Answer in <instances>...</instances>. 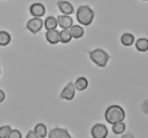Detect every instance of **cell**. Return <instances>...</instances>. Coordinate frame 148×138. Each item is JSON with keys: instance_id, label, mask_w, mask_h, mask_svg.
<instances>
[{"instance_id": "cell-15", "label": "cell", "mask_w": 148, "mask_h": 138, "mask_svg": "<svg viewBox=\"0 0 148 138\" xmlns=\"http://www.w3.org/2000/svg\"><path fill=\"white\" fill-rule=\"evenodd\" d=\"M72 39V35L70 33V29H62L59 33V41L62 43H69Z\"/></svg>"}, {"instance_id": "cell-23", "label": "cell", "mask_w": 148, "mask_h": 138, "mask_svg": "<svg viewBox=\"0 0 148 138\" xmlns=\"http://www.w3.org/2000/svg\"><path fill=\"white\" fill-rule=\"evenodd\" d=\"M27 138H38V135L34 131H29L27 134Z\"/></svg>"}, {"instance_id": "cell-22", "label": "cell", "mask_w": 148, "mask_h": 138, "mask_svg": "<svg viewBox=\"0 0 148 138\" xmlns=\"http://www.w3.org/2000/svg\"><path fill=\"white\" fill-rule=\"evenodd\" d=\"M8 138H22V134L18 130H11Z\"/></svg>"}, {"instance_id": "cell-18", "label": "cell", "mask_w": 148, "mask_h": 138, "mask_svg": "<svg viewBox=\"0 0 148 138\" xmlns=\"http://www.w3.org/2000/svg\"><path fill=\"white\" fill-rule=\"evenodd\" d=\"M11 42V36L10 34L5 31V30H1L0 31V45L1 46H5Z\"/></svg>"}, {"instance_id": "cell-10", "label": "cell", "mask_w": 148, "mask_h": 138, "mask_svg": "<svg viewBox=\"0 0 148 138\" xmlns=\"http://www.w3.org/2000/svg\"><path fill=\"white\" fill-rule=\"evenodd\" d=\"M57 6H58V8H59L60 11L62 12L63 14H66V15H70L74 12L73 6H72L70 2H68V1H64V0H59V1L57 2Z\"/></svg>"}, {"instance_id": "cell-7", "label": "cell", "mask_w": 148, "mask_h": 138, "mask_svg": "<svg viewBox=\"0 0 148 138\" xmlns=\"http://www.w3.org/2000/svg\"><path fill=\"white\" fill-rule=\"evenodd\" d=\"M30 14L34 17H42L45 14V7L40 2L34 3L30 6Z\"/></svg>"}, {"instance_id": "cell-2", "label": "cell", "mask_w": 148, "mask_h": 138, "mask_svg": "<svg viewBox=\"0 0 148 138\" xmlns=\"http://www.w3.org/2000/svg\"><path fill=\"white\" fill-rule=\"evenodd\" d=\"M76 19L79 24L89 26L95 19V12L89 6H81L76 11Z\"/></svg>"}, {"instance_id": "cell-27", "label": "cell", "mask_w": 148, "mask_h": 138, "mask_svg": "<svg viewBox=\"0 0 148 138\" xmlns=\"http://www.w3.org/2000/svg\"><path fill=\"white\" fill-rule=\"evenodd\" d=\"M144 1H147V0H144Z\"/></svg>"}, {"instance_id": "cell-9", "label": "cell", "mask_w": 148, "mask_h": 138, "mask_svg": "<svg viewBox=\"0 0 148 138\" xmlns=\"http://www.w3.org/2000/svg\"><path fill=\"white\" fill-rule=\"evenodd\" d=\"M48 137L49 138H70L71 135L68 133L67 130L60 128V127H56V128H53L52 131L49 132Z\"/></svg>"}, {"instance_id": "cell-1", "label": "cell", "mask_w": 148, "mask_h": 138, "mask_svg": "<svg viewBox=\"0 0 148 138\" xmlns=\"http://www.w3.org/2000/svg\"><path fill=\"white\" fill-rule=\"evenodd\" d=\"M125 118H126V112L118 105H113L111 107H108L105 111V120L110 124L123 121Z\"/></svg>"}, {"instance_id": "cell-13", "label": "cell", "mask_w": 148, "mask_h": 138, "mask_svg": "<svg viewBox=\"0 0 148 138\" xmlns=\"http://www.w3.org/2000/svg\"><path fill=\"white\" fill-rule=\"evenodd\" d=\"M44 27L46 28V30H51V29H56V27L58 26L57 24V19L54 17V16H48L46 17V19L43 23Z\"/></svg>"}, {"instance_id": "cell-26", "label": "cell", "mask_w": 148, "mask_h": 138, "mask_svg": "<svg viewBox=\"0 0 148 138\" xmlns=\"http://www.w3.org/2000/svg\"><path fill=\"white\" fill-rule=\"evenodd\" d=\"M0 76H1V68H0Z\"/></svg>"}, {"instance_id": "cell-20", "label": "cell", "mask_w": 148, "mask_h": 138, "mask_svg": "<svg viewBox=\"0 0 148 138\" xmlns=\"http://www.w3.org/2000/svg\"><path fill=\"white\" fill-rule=\"evenodd\" d=\"M112 131L117 135L122 134L123 132L126 131V124L123 123L122 121H120V122H116V123L113 124V128H112Z\"/></svg>"}, {"instance_id": "cell-25", "label": "cell", "mask_w": 148, "mask_h": 138, "mask_svg": "<svg viewBox=\"0 0 148 138\" xmlns=\"http://www.w3.org/2000/svg\"><path fill=\"white\" fill-rule=\"evenodd\" d=\"M123 137H133V135H123Z\"/></svg>"}, {"instance_id": "cell-19", "label": "cell", "mask_w": 148, "mask_h": 138, "mask_svg": "<svg viewBox=\"0 0 148 138\" xmlns=\"http://www.w3.org/2000/svg\"><path fill=\"white\" fill-rule=\"evenodd\" d=\"M121 43L126 46H130L134 43V36L132 34H123L121 36Z\"/></svg>"}, {"instance_id": "cell-24", "label": "cell", "mask_w": 148, "mask_h": 138, "mask_svg": "<svg viewBox=\"0 0 148 138\" xmlns=\"http://www.w3.org/2000/svg\"><path fill=\"white\" fill-rule=\"evenodd\" d=\"M4 98H5V94L2 90H0V103H2L4 101Z\"/></svg>"}, {"instance_id": "cell-17", "label": "cell", "mask_w": 148, "mask_h": 138, "mask_svg": "<svg viewBox=\"0 0 148 138\" xmlns=\"http://www.w3.org/2000/svg\"><path fill=\"white\" fill-rule=\"evenodd\" d=\"M135 46L140 52H146L148 50V39H146V38L138 39L135 43Z\"/></svg>"}, {"instance_id": "cell-5", "label": "cell", "mask_w": 148, "mask_h": 138, "mask_svg": "<svg viewBox=\"0 0 148 138\" xmlns=\"http://www.w3.org/2000/svg\"><path fill=\"white\" fill-rule=\"evenodd\" d=\"M75 91H76V89L74 86V83H68L62 92L60 93V98L66 99V101H72L75 96Z\"/></svg>"}, {"instance_id": "cell-6", "label": "cell", "mask_w": 148, "mask_h": 138, "mask_svg": "<svg viewBox=\"0 0 148 138\" xmlns=\"http://www.w3.org/2000/svg\"><path fill=\"white\" fill-rule=\"evenodd\" d=\"M91 135L95 138H105L108 137V127L103 125V124H96L95 126L91 128Z\"/></svg>"}, {"instance_id": "cell-21", "label": "cell", "mask_w": 148, "mask_h": 138, "mask_svg": "<svg viewBox=\"0 0 148 138\" xmlns=\"http://www.w3.org/2000/svg\"><path fill=\"white\" fill-rule=\"evenodd\" d=\"M10 132H11V126L10 125L1 126L0 127V138H8Z\"/></svg>"}, {"instance_id": "cell-4", "label": "cell", "mask_w": 148, "mask_h": 138, "mask_svg": "<svg viewBox=\"0 0 148 138\" xmlns=\"http://www.w3.org/2000/svg\"><path fill=\"white\" fill-rule=\"evenodd\" d=\"M43 19L41 17H34L27 22L26 28L32 34H38L43 27Z\"/></svg>"}, {"instance_id": "cell-11", "label": "cell", "mask_w": 148, "mask_h": 138, "mask_svg": "<svg viewBox=\"0 0 148 138\" xmlns=\"http://www.w3.org/2000/svg\"><path fill=\"white\" fill-rule=\"evenodd\" d=\"M46 40H47L51 44H57L59 42V31L57 29H51L47 30L45 34Z\"/></svg>"}, {"instance_id": "cell-3", "label": "cell", "mask_w": 148, "mask_h": 138, "mask_svg": "<svg viewBox=\"0 0 148 138\" xmlns=\"http://www.w3.org/2000/svg\"><path fill=\"white\" fill-rule=\"evenodd\" d=\"M90 58L99 67H105L110 60V55L101 49H96L90 52Z\"/></svg>"}, {"instance_id": "cell-14", "label": "cell", "mask_w": 148, "mask_h": 138, "mask_svg": "<svg viewBox=\"0 0 148 138\" xmlns=\"http://www.w3.org/2000/svg\"><path fill=\"white\" fill-rule=\"evenodd\" d=\"M74 86L77 91H84L88 86V81H87V79L85 77H79L78 79H76V81L74 83Z\"/></svg>"}, {"instance_id": "cell-8", "label": "cell", "mask_w": 148, "mask_h": 138, "mask_svg": "<svg viewBox=\"0 0 148 138\" xmlns=\"http://www.w3.org/2000/svg\"><path fill=\"white\" fill-rule=\"evenodd\" d=\"M57 24L62 29H70L71 26L73 25V19H71L69 15H59L57 17Z\"/></svg>"}, {"instance_id": "cell-12", "label": "cell", "mask_w": 148, "mask_h": 138, "mask_svg": "<svg viewBox=\"0 0 148 138\" xmlns=\"http://www.w3.org/2000/svg\"><path fill=\"white\" fill-rule=\"evenodd\" d=\"M70 33L72 35V38L79 39L84 36V28L79 25H72L70 28Z\"/></svg>"}, {"instance_id": "cell-16", "label": "cell", "mask_w": 148, "mask_h": 138, "mask_svg": "<svg viewBox=\"0 0 148 138\" xmlns=\"http://www.w3.org/2000/svg\"><path fill=\"white\" fill-rule=\"evenodd\" d=\"M34 132H36V134L38 135V137L40 138H44L46 137V135H47V128L45 126L43 123H39L36 125L34 127Z\"/></svg>"}]
</instances>
